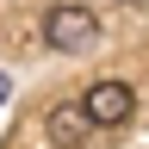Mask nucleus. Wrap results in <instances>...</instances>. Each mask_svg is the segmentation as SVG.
I'll return each mask as SVG.
<instances>
[{"mask_svg": "<svg viewBox=\"0 0 149 149\" xmlns=\"http://www.w3.org/2000/svg\"><path fill=\"white\" fill-rule=\"evenodd\" d=\"M44 37H50V50L81 56V50L100 44V13H93V6H74V0H62V6H50V13H44Z\"/></svg>", "mask_w": 149, "mask_h": 149, "instance_id": "1", "label": "nucleus"}, {"mask_svg": "<svg viewBox=\"0 0 149 149\" xmlns=\"http://www.w3.org/2000/svg\"><path fill=\"white\" fill-rule=\"evenodd\" d=\"M130 106H137V93H130L124 81H112V74H106V81H93V87H87V100H81V112H87L93 124H124V118H130Z\"/></svg>", "mask_w": 149, "mask_h": 149, "instance_id": "2", "label": "nucleus"}, {"mask_svg": "<svg viewBox=\"0 0 149 149\" xmlns=\"http://www.w3.org/2000/svg\"><path fill=\"white\" fill-rule=\"evenodd\" d=\"M87 130H93V118H87L81 106H56V112H50V137H56V143H81Z\"/></svg>", "mask_w": 149, "mask_h": 149, "instance_id": "3", "label": "nucleus"}, {"mask_svg": "<svg viewBox=\"0 0 149 149\" xmlns=\"http://www.w3.org/2000/svg\"><path fill=\"white\" fill-rule=\"evenodd\" d=\"M0 100H6V81H0Z\"/></svg>", "mask_w": 149, "mask_h": 149, "instance_id": "4", "label": "nucleus"}]
</instances>
